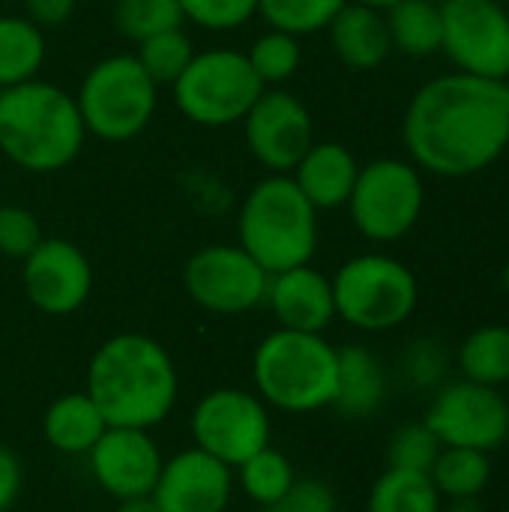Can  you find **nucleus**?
I'll return each instance as SVG.
<instances>
[{"mask_svg": "<svg viewBox=\"0 0 509 512\" xmlns=\"http://www.w3.org/2000/svg\"><path fill=\"white\" fill-rule=\"evenodd\" d=\"M402 141L426 174L462 180L486 171L509 147V81L468 72L426 81L408 102Z\"/></svg>", "mask_w": 509, "mask_h": 512, "instance_id": "1", "label": "nucleus"}, {"mask_svg": "<svg viewBox=\"0 0 509 512\" xmlns=\"http://www.w3.org/2000/svg\"><path fill=\"white\" fill-rule=\"evenodd\" d=\"M108 426L153 429L177 405V366L144 333L105 339L87 366V390Z\"/></svg>", "mask_w": 509, "mask_h": 512, "instance_id": "2", "label": "nucleus"}, {"mask_svg": "<svg viewBox=\"0 0 509 512\" xmlns=\"http://www.w3.org/2000/svg\"><path fill=\"white\" fill-rule=\"evenodd\" d=\"M87 129L75 96L33 78L0 90V153L30 174H54L72 165Z\"/></svg>", "mask_w": 509, "mask_h": 512, "instance_id": "3", "label": "nucleus"}, {"mask_svg": "<svg viewBox=\"0 0 509 512\" xmlns=\"http://www.w3.org/2000/svg\"><path fill=\"white\" fill-rule=\"evenodd\" d=\"M255 393L267 408L315 414L333 408L339 381V348L324 333L273 330L252 354Z\"/></svg>", "mask_w": 509, "mask_h": 512, "instance_id": "4", "label": "nucleus"}, {"mask_svg": "<svg viewBox=\"0 0 509 512\" xmlns=\"http://www.w3.org/2000/svg\"><path fill=\"white\" fill-rule=\"evenodd\" d=\"M237 243L273 276L309 264L318 252V210L291 174L258 180L237 213Z\"/></svg>", "mask_w": 509, "mask_h": 512, "instance_id": "5", "label": "nucleus"}, {"mask_svg": "<svg viewBox=\"0 0 509 512\" xmlns=\"http://www.w3.org/2000/svg\"><path fill=\"white\" fill-rule=\"evenodd\" d=\"M72 96L87 135L123 144L150 126L159 105V84L144 72L135 54H111L87 69Z\"/></svg>", "mask_w": 509, "mask_h": 512, "instance_id": "6", "label": "nucleus"}, {"mask_svg": "<svg viewBox=\"0 0 509 512\" xmlns=\"http://www.w3.org/2000/svg\"><path fill=\"white\" fill-rule=\"evenodd\" d=\"M333 282L336 318L363 333H387L405 324L420 303V282L408 264L384 252L348 258Z\"/></svg>", "mask_w": 509, "mask_h": 512, "instance_id": "7", "label": "nucleus"}, {"mask_svg": "<svg viewBox=\"0 0 509 512\" xmlns=\"http://www.w3.org/2000/svg\"><path fill=\"white\" fill-rule=\"evenodd\" d=\"M177 111L204 129H225L243 123L264 84L252 72L246 51L207 48L195 51L183 75L171 84Z\"/></svg>", "mask_w": 509, "mask_h": 512, "instance_id": "8", "label": "nucleus"}, {"mask_svg": "<svg viewBox=\"0 0 509 512\" xmlns=\"http://www.w3.org/2000/svg\"><path fill=\"white\" fill-rule=\"evenodd\" d=\"M354 228L372 243H396L408 237L426 207L423 171L396 156H381L360 165L354 192L348 198Z\"/></svg>", "mask_w": 509, "mask_h": 512, "instance_id": "9", "label": "nucleus"}, {"mask_svg": "<svg viewBox=\"0 0 509 512\" xmlns=\"http://www.w3.org/2000/svg\"><path fill=\"white\" fill-rule=\"evenodd\" d=\"M198 450L240 468L252 453L270 444V408L258 393L240 387H219L201 396L189 420Z\"/></svg>", "mask_w": 509, "mask_h": 512, "instance_id": "10", "label": "nucleus"}, {"mask_svg": "<svg viewBox=\"0 0 509 512\" xmlns=\"http://www.w3.org/2000/svg\"><path fill=\"white\" fill-rule=\"evenodd\" d=\"M270 273L240 246L213 243L183 267V288L195 306L213 315H246L264 306Z\"/></svg>", "mask_w": 509, "mask_h": 512, "instance_id": "11", "label": "nucleus"}, {"mask_svg": "<svg viewBox=\"0 0 509 512\" xmlns=\"http://www.w3.org/2000/svg\"><path fill=\"white\" fill-rule=\"evenodd\" d=\"M426 426L444 447H468L492 456L509 441V402L498 387L459 378L438 387Z\"/></svg>", "mask_w": 509, "mask_h": 512, "instance_id": "12", "label": "nucleus"}, {"mask_svg": "<svg viewBox=\"0 0 509 512\" xmlns=\"http://www.w3.org/2000/svg\"><path fill=\"white\" fill-rule=\"evenodd\" d=\"M441 51L459 72L509 81V9L498 0H447Z\"/></svg>", "mask_w": 509, "mask_h": 512, "instance_id": "13", "label": "nucleus"}, {"mask_svg": "<svg viewBox=\"0 0 509 512\" xmlns=\"http://www.w3.org/2000/svg\"><path fill=\"white\" fill-rule=\"evenodd\" d=\"M246 147L270 174H291L315 141V120L300 96L285 87H264L243 117Z\"/></svg>", "mask_w": 509, "mask_h": 512, "instance_id": "14", "label": "nucleus"}, {"mask_svg": "<svg viewBox=\"0 0 509 512\" xmlns=\"http://www.w3.org/2000/svg\"><path fill=\"white\" fill-rule=\"evenodd\" d=\"M21 264L24 294L45 315H72L93 291V267L72 240L42 237V243Z\"/></svg>", "mask_w": 509, "mask_h": 512, "instance_id": "15", "label": "nucleus"}, {"mask_svg": "<svg viewBox=\"0 0 509 512\" xmlns=\"http://www.w3.org/2000/svg\"><path fill=\"white\" fill-rule=\"evenodd\" d=\"M93 480L114 498H144L153 495V486L162 471V453L150 438V429L108 426L102 438L87 453Z\"/></svg>", "mask_w": 509, "mask_h": 512, "instance_id": "16", "label": "nucleus"}, {"mask_svg": "<svg viewBox=\"0 0 509 512\" xmlns=\"http://www.w3.org/2000/svg\"><path fill=\"white\" fill-rule=\"evenodd\" d=\"M234 477L231 468L210 453L189 447L162 462L153 486L159 512H225L231 504Z\"/></svg>", "mask_w": 509, "mask_h": 512, "instance_id": "17", "label": "nucleus"}, {"mask_svg": "<svg viewBox=\"0 0 509 512\" xmlns=\"http://www.w3.org/2000/svg\"><path fill=\"white\" fill-rule=\"evenodd\" d=\"M264 306L273 312L282 330L324 333L336 321L333 282L312 264L273 273L267 282Z\"/></svg>", "mask_w": 509, "mask_h": 512, "instance_id": "18", "label": "nucleus"}, {"mask_svg": "<svg viewBox=\"0 0 509 512\" xmlns=\"http://www.w3.org/2000/svg\"><path fill=\"white\" fill-rule=\"evenodd\" d=\"M360 174L357 156L339 141H312L291 171V180L306 195V201L321 210L345 207Z\"/></svg>", "mask_w": 509, "mask_h": 512, "instance_id": "19", "label": "nucleus"}, {"mask_svg": "<svg viewBox=\"0 0 509 512\" xmlns=\"http://www.w3.org/2000/svg\"><path fill=\"white\" fill-rule=\"evenodd\" d=\"M327 33H330L333 54L348 69L369 72V69H378L393 54V42H390L384 12L363 6V3L348 0L339 9V15L330 21Z\"/></svg>", "mask_w": 509, "mask_h": 512, "instance_id": "20", "label": "nucleus"}, {"mask_svg": "<svg viewBox=\"0 0 509 512\" xmlns=\"http://www.w3.org/2000/svg\"><path fill=\"white\" fill-rule=\"evenodd\" d=\"M387 399V375L381 360L363 345L339 348V381L333 408L348 420H369Z\"/></svg>", "mask_w": 509, "mask_h": 512, "instance_id": "21", "label": "nucleus"}, {"mask_svg": "<svg viewBox=\"0 0 509 512\" xmlns=\"http://www.w3.org/2000/svg\"><path fill=\"white\" fill-rule=\"evenodd\" d=\"M105 429H108V423H105L102 411L84 390L57 396L42 417L45 441L63 456H87Z\"/></svg>", "mask_w": 509, "mask_h": 512, "instance_id": "22", "label": "nucleus"}, {"mask_svg": "<svg viewBox=\"0 0 509 512\" xmlns=\"http://www.w3.org/2000/svg\"><path fill=\"white\" fill-rule=\"evenodd\" d=\"M393 51L432 57L444 48V0H399L387 12Z\"/></svg>", "mask_w": 509, "mask_h": 512, "instance_id": "23", "label": "nucleus"}, {"mask_svg": "<svg viewBox=\"0 0 509 512\" xmlns=\"http://www.w3.org/2000/svg\"><path fill=\"white\" fill-rule=\"evenodd\" d=\"M45 54V30L27 15H0V90L39 78Z\"/></svg>", "mask_w": 509, "mask_h": 512, "instance_id": "24", "label": "nucleus"}, {"mask_svg": "<svg viewBox=\"0 0 509 512\" xmlns=\"http://www.w3.org/2000/svg\"><path fill=\"white\" fill-rule=\"evenodd\" d=\"M441 498L456 504H471L492 483V459L489 453L468 447H441L432 471H429Z\"/></svg>", "mask_w": 509, "mask_h": 512, "instance_id": "25", "label": "nucleus"}, {"mask_svg": "<svg viewBox=\"0 0 509 512\" xmlns=\"http://www.w3.org/2000/svg\"><path fill=\"white\" fill-rule=\"evenodd\" d=\"M459 375L465 381L483 387H504L509 384V327L507 324H486L477 327L456 354Z\"/></svg>", "mask_w": 509, "mask_h": 512, "instance_id": "26", "label": "nucleus"}, {"mask_svg": "<svg viewBox=\"0 0 509 512\" xmlns=\"http://www.w3.org/2000/svg\"><path fill=\"white\" fill-rule=\"evenodd\" d=\"M441 501L429 474L387 468L369 489L366 512H441Z\"/></svg>", "mask_w": 509, "mask_h": 512, "instance_id": "27", "label": "nucleus"}, {"mask_svg": "<svg viewBox=\"0 0 509 512\" xmlns=\"http://www.w3.org/2000/svg\"><path fill=\"white\" fill-rule=\"evenodd\" d=\"M240 486L243 492L249 495V501H255L261 510L276 504L294 483H297V474H294V465L291 459L276 450V447H264L258 453H252L240 468Z\"/></svg>", "mask_w": 509, "mask_h": 512, "instance_id": "28", "label": "nucleus"}, {"mask_svg": "<svg viewBox=\"0 0 509 512\" xmlns=\"http://www.w3.org/2000/svg\"><path fill=\"white\" fill-rule=\"evenodd\" d=\"M246 60L252 66V72L258 75V81L264 87H282L285 81H291L303 63V48H300V36H291L285 30H273L267 27L246 51Z\"/></svg>", "mask_w": 509, "mask_h": 512, "instance_id": "29", "label": "nucleus"}, {"mask_svg": "<svg viewBox=\"0 0 509 512\" xmlns=\"http://www.w3.org/2000/svg\"><path fill=\"white\" fill-rule=\"evenodd\" d=\"M345 3L348 0H258V15L273 30L309 36L327 30Z\"/></svg>", "mask_w": 509, "mask_h": 512, "instance_id": "30", "label": "nucleus"}, {"mask_svg": "<svg viewBox=\"0 0 509 512\" xmlns=\"http://www.w3.org/2000/svg\"><path fill=\"white\" fill-rule=\"evenodd\" d=\"M183 9L180 0H117L114 3V27L135 45L162 33L183 27Z\"/></svg>", "mask_w": 509, "mask_h": 512, "instance_id": "31", "label": "nucleus"}, {"mask_svg": "<svg viewBox=\"0 0 509 512\" xmlns=\"http://www.w3.org/2000/svg\"><path fill=\"white\" fill-rule=\"evenodd\" d=\"M135 57L144 66V72L162 87V84H174L183 75L189 60L195 57V48H192L189 33L183 27H174V30H162L138 42Z\"/></svg>", "mask_w": 509, "mask_h": 512, "instance_id": "32", "label": "nucleus"}, {"mask_svg": "<svg viewBox=\"0 0 509 512\" xmlns=\"http://www.w3.org/2000/svg\"><path fill=\"white\" fill-rule=\"evenodd\" d=\"M441 441L435 438V432L423 423H408L402 429L393 432L390 444H387V468H402V471H420L429 474L438 453H441Z\"/></svg>", "mask_w": 509, "mask_h": 512, "instance_id": "33", "label": "nucleus"}, {"mask_svg": "<svg viewBox=\"0 0 509 512\" xmlns=\"http://www.w3.org/2000/svg\"><path fill=\"white\" fill-rule=\"evenodd\" d=\"M180 9L201 30L231 33L258 15V0H180Z\"/></svg>", "mask_w": 509, "mask_h": 512, "instance_id": "34", "label": "nucleus"}, {"mask_svg": "<svg viewBox=\"0 0 509 512\" xmlns=\"http://www.w3.org/2000/svg\"><path fill=\"white\" fill-rule=\"evenodd\" d=\"M450 357L438 339H414L402 357L405 381L417 390H438L447 378Z\"/></svg>", "mask_w": 509, "mask_h": 512, "instance_id": "35", "label": "nucleus"}, {"mask_svg": "<svg viewBox=\"0 0 509 512\" xmlns=\"http://www.w3.org/2000/svg\"><path fill=\"white\" fill-rule=\"evenodd\" d=\"M39 219L21 204H0V255L24 261L42 243Z\"/></svg>", "mask_w": 509, "mask_h": 512, "instance_id": "36", "label": "nucleus"}, {"mask_svg": "<svg viewBox=\"0 0 509 512\" xmlns=\"http://www.w3.org/2000/svg\"><path fill=\"white\" fill-rule=\"evenodd\" d=\"M264 512H339V504L327 483L297 480L276 504L264 507Z\"/></svg>", "mask_w": 509, "mask_h": 512, "instance_id": "37", "label": "nucleus"}, {"mask_svg": "<svg viewBox=\"0 0 509 512\" xmlns=\"http://www.w3.org/2000/svg\"><path fill=\"white\" fill-rule=\"evenodd\" d=\"M78 0H24V15L39 30H57L75 15Z\"/></svg>", "mask_w": 509, "mask_h": 512, "instance_id": "38", "label": "nucleus"}, {"mask_svg": "<svg viewBox=\"0 0 509 512\" xmlns=\"http://www.w3.org/2000/svg\"><path fill=\"white\" fill-rule=\"evenodd\" d=\"M21 486H24L21 462L9 447L0 444V512H9V507L18 501Z\"/></svg>", "mask_w": 509, "mask_h": 512, "instance_id": "39", "label": "nucleus"}, {"mask_svg": "<svg viewBox=\"0 0 509 512\" xmlns=\"http://www.w3.org/2000/svg\"><path fill=\"white\" fill-rule=\"evenodd\" d=\"M114 512H159V507H156V501H153L150 495H144V498H126V501H117Z\"/></svg>", "mask_w": 509, "mask_h": 512, "instance_id": "40", "label": "nucleus"}, {"mask_svg": "<svg viewBox=\"0 0 509 512\" xmlns=\"http://www.w3.org/2000/svg\"><path fill=\"white\" fill-rule=\"evenodd\" d=\"M351 3H363V6H372V9H381V12H387L393 3H399V0H351Z\"/></svg>", "mask_w": 509, "mask_h": 512, "instance_id": "41", "label": "nucleus"}, {"mask_svg": "<svg viewBox=\"0 0 509 512\" xmlns=\"http://www.w3.org/2000/svg\"><path fill=\"white\" fill-rule=\"evenodd\" d=\"M501 285H504V291L509 294V258L507 264H504V270H501Z\"/></svg>", "mask_w": 509, "mask_h": 512, "instance_id": "42", "label": "nucleus"}, {"mask_svg": "<svg viewBox=\"0 0 509 512\" xmlns=\"http://www.w3.org/2000/svg\"><path fill=\"white\" fill-rule=\"evenodd\" d=\"M441 512H477L471 504H456V507H447V510Z\"/></svg>", "mask_w": 509, "mask_h": 512, "instance_id": "43", "label": "nucleus"}, {"mask_svg": "<svg viewBox=\"0 0 509 512\" xmlns=\"http://www.w3.org/2000/svg\"><path fill=\"white\" fill-rule=\"evenodd\" d=\"M498 3H501V6H507V9H509V0H498Z\"/></svg>", "mask_w": 509, "mask_h": 512, "instance_id": "44", "label": "nucleus"}, {"mask_svg": "<svg viewBox=\"0 0 509 512\" xmlns=\"http://www.w3.org/2000/svg\"><path fill=\"white\" fill-rule=\"evenodd\" d=\"M108 3H117V0H108Z\"/></svg>", "mask_w": 509, "mask_h": 512, "instance_id": "45", "label": "nucleus"}, {"mask_svg": "<svg viewBox=\"0 0 509 512\" xmlns=\"http://www.w3.org/2000/svg\"><path fill=\"white\" fill-rule=\"evenodd\" d=\"M444 3H447V0H444Z\"/></svg>", "mask_w": 509, "mask_h": 512, "instance_id": "46", "label": "nucleus"}, {"mask_svg": "<svg viewBox=\"0 0 509 512\" xmlns=\"http://www.w3.org/2000/svg\"><path fill=\"white\" fill-rule=\"evenodd\" d=\"M225 512H228V510H225Z\"/></svg>", "mask_w": 509, "mask_h": 512, "instance_id": "47", "label": "nucleus"}, {"mask_svg": "<svg viewBox=\"0 0 509 512\" xmlns=\"http://www.w3.org/2000/svg\"><path fill=\"white\" fill-rule=\"evenodd\" d=\"M507 512H509V510H507Z\"/></svg>", "mask_w": 509, "mask_h": 512, "instance_id": "48", "label": "nucleus"}]
</instances>
